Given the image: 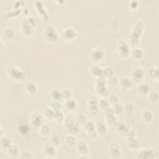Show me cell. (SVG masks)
<instances>
[{"mask_svg":"<svg viewBox=\"0 0 159 159\" xmlns=\"http://www.w3.org/2000/svg\"><path fill=\"white\" fill-rule=\"evenodd\" d=\"M115 125H116V130L120 135L123 137L127 136L130 129L124 121L122 120L117 121Z\"/></svg>","mask_w":159,"mask_h":159,"instance_id":"cell-20","label":"cell"},{"mask_svg":"<svg viewBox=\"0 0 159 159\" xmlns=\"http://www.w3.org/2000/svg\"><path fill=\"white\" fill-rule=\"evenodd\" d=\"M56 148L50 141L45 142L43 146V152L45 157L53 158L57 153Z\"/></svg>","mask_w":159,"mask_h":159,"instance_id":"cell-15","label":"cell"},{"mask_svg":"<svg viewBox=\"0 0 159 159\" xmlns=\"http://www.w3.org/2000/svg\"><path fill=\"white\" fill-rule=\"evenodd\" d=\"M19 158H21L23 159H31V158H34V157L31 151L27 149H24L20 151Z\"/></svg>","mask_w":159,"mask_h":159,"instance_id":"cell-37","label":"cell"},{"mask_svg":"<svg viewBox=\"0 0 159 159\" xmlns=\"http://www.w3.org/2000/svg\"><path fill=\"white\" fill-rule=\"evenodd\" d=\"M43 38L44 40L49 43H56L59 39L60 35L57 29L52 24L46 25L43 30Z\"/></svg>","mask_w":159,"mask_h":159,"instance_id":"cell-3","label":"cell"},{"mask_svg":"<svg viewBox=\"0 0 159 159\" xmlns=\"http://www.w3.org/2000/svg\"><path fill=\"white\" fill-rule=\"evenodd\" d=\"M114 75V70L111 66H107L103 69V78L105 79Z\"/></svg>","mask_w":159,"mask_h":159,"instance_id":"cell-41","label":"cell"},{"mask_svg":"<svg viewBox=\"0 0 159 159\" xmlns=\"http://www.w3.org/2000/svg\"><path fill=\"white\" fill-rule=\"evenodd\" d=\"M49 95H50V98L52 99V101H60L61 99H63L61 91H60L58 89H52L50 91Z\"/></svg>","mask_w":159,"mask_h":159,"instance_id":"cell-31","label":"cell"},{"mask_svg":"<svg viewBox=\"0 0 159 159\" xmlns=\"http://www.w3.org/2000/svg\"><path fill=\"white\" fill-rule=\"evenodd\" d=\"M19 130V132H20L22 134H27L28 130H29V128L27 125V124H21L20 126V129Z\"/></svg>","mask_w":159,"mask_h":159,"instance_id":"cell-53","label":"cell"},{"mask_svg":"<svg viewBox=\"0 0 159 159\" xmlns=\"http://www.w3.org/2000/svg\"><path fill=\"white\" fill-rule=\"evenodd\" d=\"M95 83V90L96 93L101 95V96H105L108 95L109 91L107 88V84L106 80L104 78H101L98 80H96Z\"/></svg>","mask_w":159,"mask_h":159,"instance_id":"cell-6","label":"cell"},{"mask_svg":"<svg viewBox=\"0 0 159 159\" xmlns=\"http://www.w3.org/2000/svg\"><path fill=\"white\" fill-rule=\"evenodd\" d=\"M116 50L119 56L122 59H127L130 54L131 49L129 45L124 40H120L116 45Z\"/></svg>","mask_w":159,"mask_h":159,"instance_id":"cell-4","label":"cell"},{"mask_svg":"<svg viewBox=\"0 0 159 159\" xmlns=\"http://www.w3.org/2000/svg\"><path fill=\"white\" fill-rule=\"evenodd\" d=\"M114 113L116 115H121L123 113H124V105H122L120 103H117L114 105H113L112 107Z\"/></svg>","mask_w":159,"mask_h":159,"instance_id":"cell-39","label":"cell"},{"mask_svg":"<svg viewBox=\"0 0 159 159\" xmlns=\"http://www.w3.org/2000/svg\"><path fill=\"white\" fill-rule=\"evenodd\" d=\"M149 100L152 102H156L158 101V93L157 91H150L148 94Z\"/></svg>","mask_w":159,"mask_h":159,"instance_id":"cell-42","label":"cell"},{"mask_svg":"<svg viewBox=\"0 0 159 159\" xmlns=\"http://www.w3.org/2000/svg\"><path fill=\"white\" fill-rule=\"evenodd\" d=\"M61 91V93H62V96H63V99H64L65 100H66V99H69L71 98L72 92L70 89H69L68 88H63Z\"/></svg>","mask_w":159,"mask_h":159,"instance_id":"cell-48","label":"cell"},{"mask_svg":"<svg viewBox=\"0 0 159 159\" xmlns=\"http://www.w3.org/2000/svg\"><path fill=\"white\" fill-rule=\"evenodd\" d=\"M95 126H96V129L98 135L101 137H105L107 135V127L105 123H104L103 122L99 121L95 124Z\"/></svg>","mask_w":159,"mask_h":159,"instance_id":"cell-25","label":"cell"},{"mask_svg":"<svg viewBox=\"0 0 159 159\" xmlns=\"http://www.w3.org/2000/svg\"><path fill=\"white\" fill-rule=\"evenodd\" d=\"M124 112L127 114H132L135 110L134 103L132 101H127L124 105Z\"/></svg>","mask_w":159,"mask_h":159,"instance_id":"cell-34","label":"cell"},{"mask_svg":"<svg viewBox=\"0 0 159 159\" xmlns=\"http://www.w3.org/2000/svg\"><path fill=\"white\" fill-rule=\"evenodd\" d=\"M106 53L104 49L101 48H96L91 52L89 58L91 61L98 63L103 61L106 58Z\"/></svg>","mask_w":159,"mask_h":159,"instance_id":"cell-10","label":"cell"},{"mask_svg":"<svg viewBox=\"0 0 159 159\" xmlns=\"http://www.w3.org/2000/svg\"><path fill=\"white\" fill-rule=\"evenodd\" d=\"M25 89L28 94L30 95L35 94L37 92V86L33 81H27L25 85Z\"/></svg>","mask_w":159,"mask_h":159,"instance_id":"cell-29","label":"cell"},{"mask_svg":"<svg viewBox=\"0 0 159 159\" xmlns=\"http://www.w3.org/2000/svg\"><path fill=\"white\" fill-rule=\"evenodd\" d=\"M107 84L109 85L110 86H116L117 84H118L119 79L116 75H112L107 78L106 79Z\"/></svg>","mask_w":159,"mask_h":159,"instance_id":"cell-40","label":"cell"},{"mask_svg":"<svg viewBox=\"0 0 159 159\" xmlns=\"http://www.w3.org/2000/svg\"><path fill=\"white\" fill-rule=\"evenodd\" d=\"M148 76L153 81H158V66H153L148 69Z\"/></svg>","mask_w":159,"mask_h":159,"instance_id":"cell-33","label":"cell"},{"mask_svg":"<svg viewBox=\"0 0 159 159\" xmlns=\"http://www.w3.org/2000/svg\"><path fill=\"white\" fill-rule=\"evenodd\" d=\"M150 91H151V86H150L149 84L147 83L139 84L137 88V91L138 94L142 97L147 96Z\"/></svg>","mask_w":159,"mask_h":159,"instance_id":"cell-24","label":"cell"},{"mask_svg":"<svg viewBox=\"0 0 159 159\" xmlns=\"http://www.w3.org/2000/svg\"><path fill=\"white\" fill-rule=\"evenodd\" d=\"M158 151L151 147L139 148L136 157L137 158H155L158 156Z\"/></svg>","mask_w":159,"mask_h":159,"instance_id":"cell-5","label":"cell"},{"mask_svg":"<svg viewBox=\"0 0 159 159\" xmlns=\"http://www.w3.org/2000/svg\"><path fill=\"white\" fill-rule=\"evenodd\" d=\"M22 11L21 9H14L10 10L9 11H7L6 14V17L10 18L14 16H16L19 15V14Z\"/></svg>","mask_w":159,"mask_h":159,"instance_id":"cell-44","label":"cell"},{"mask_svg":"<svg viewBox=\"0 0 159 159\" xmlns=\"http://www.w3.org/2000/svg\"><path fill=\"white\" fill-rule=\"evenodd\" d=\"M54 111H60L62 108V105L61 104L60 101H52L50 106Z\"/></svg>","mask_w":159,"mask_h":159,"instance_id":"cell-46","label":"cell"},{"mask_svg":"<svg viewBox=\"0 0 159 159\" xmlns=\"http://www.w3.org/2000/svg\"><path fill=\"white\" fill-rule=\"evenodd\" d=\"M61 137L58 134H53L50 136V142L56 147H58L61 144Z\"/></svg>","mask_w":159,"mask_h":159,"instance_id":"cell-38","label":"cell"},{"mask_svg":"<svg viewBox=\"0 0 159 159\" xmlns=\"http://www.w3.org/2000/svg\"><path fill=\"white\" fill-rule=\"evenodd\" d=\"M109 102L107 99L105 98H101L99 100H98V106L99 109L104 110L107 107L109 106Z\"/></svg>","mask_w":159,"mask_h":159,"instance_id":"cell-43","label":"cell"},{"mask_svg":"<svg viewBox=\"0 0 159 159\" xmlns=\"http://www.w3.org/2000/svg\"><path fill=\"white\" fill-rule=\"evenodd\" d=\"M53 119H55L57 122H61L63 121L65 118H64V115L63 112L60 111H55V114H54V117Z\"/></svg>","mask_w":159,"mask_h":159,"instance_id":"cell-49","label":"cell"},{"mask_svg":"<svg viewBox=\"0 0 159 159\" xmlns=\"http://www.w3.org/2000/svg\"><path fill=\"white\" fill-rule=\"evenodd\" d=\"M0 143H1V147L2 149L4 150H7L9 147L12 144V140L10 137L7 136H1V140H0Z\"/></svg>","mask_w":159,"mask_h":159,"instance_id":"cell-32","label":"cell"},{"mask_svg":"<svg viewBox=\"0 0 159 159\" xmlns=\"http://www.w3.org/2000/svg\"><path fill=\"white\" fill-rule=\"evenodd\" d=\"M145 78L143 70L140 66L134 67L130 71V78L134 83L140 84Z\"/></svg>","mask_w":159,"mask_h":159,"instance_id":"cell-7","label":"cell"},{"mask_svg":"<svg viewBox=\"0 0 159 159\" xmlns=\"http://www.w3.org/2000/svg\"><path fill=\"white\" fill-rule=\"evenodd\" d=\"M130 56L135 60H140L144 56V52L140 48L135 47L131 50Z\"/></svg>","mask_w":159,"mask_h":159,"instance_id":"cell-27","label":"cell"},{"mask_svg":"<svg viewBox=\"0 0 159 159\" xmlns=\"http://www.w3.org/2000/svg\"><path fill=\"white\" fill-rule=\"evenodd\" d=\"M44 117L38 112H34L30 117V124L33 129H39L43 125Z\"/></svg>","mask_w":159,"mask_h":159,"instance_id":"cell-8","label":"cell"},{"mask_svg":"<svg viewBox=\"0 0 159 159\" xmlns=\"http://www.w3.org/2000/svg\"><path fill=\"white\" fill-rule=\"evenodd\" d=\"M88 120H86V118L84 116L82 115V114H80L79 116H77V118H76V122L78 123V124H83L84 125V124H86V122H87Z\"/></svg>","mask_w":159,"mask_h":159,"instance_id":"cell-51","label":"cell"},{"mask_svg":"<svg viewBox=\"0 0 159 159\" xmlns=\"http://www.w3.org/2000/svg\"><path fill=\"white\" fill-rule=\"evenodd\" d=\"M144 25L141 20L137 21L131 29L129 35L130 43L132 45H137L143 36L144 32Z\"/></svg>","mask_w":159,"mask_h":159,"instance_id":"cell-1","label":"cell"},{"mask_svg":"<svg viewBox=\"0 0 159 159\" xmlns=\"http://www.w3.org/2000/svg\"><path fill=\"white\" fill-rule=\"evenodd\" d=\"M107 100L109 104L112 105H114L119 102V98L116 94H111L109 95Z\"/></svg>","mask_w":159,"mask_h":159,"instance_id":"cell-45","label":"cell"},{"mask_svg":"<svg viewBox=\"0 0 159 159\" xmlns=\"http://www.w3.org/2000/svg\"><path fill=\"white\" fill-rule=\"evenodd\" d=\"M26 17H27V21L29 22V23L34 28H35L36 27V25H37V22H36V20H35V18L34 17H32V16H27Z\"/></svg>","mask_w":159,"mask_h":159,"instance_id":"cell-54","label":"cell"},{"mask_svg":"<svg viewBox=\"0 0 159 159\" xmlns=\"http://www.w3.org/2000/svg\"><path fill=\"white\" fill-rule=\"evenodd\" d=\"M7 153L10 158H16L19 157L20 150L19 149L18 146L16 144L12 143L7 150Z\"/></svg>","mask_w":159,"mask_h":159,"instance_id":"cell-26","label":"cell"},{"mask_svg":"<svg viewBox=\"0 0 159 159\" xmlns=\"http://www.w3.org/2000/svg\"><path fill=\"white\" fill-rule=\"evenodd\" d=\"M63 121L65 126L70 134L76 135L79 132L80 125L76 122V120H75L73 119L71 117H67L65 119H64Z\"/></svg>","mask_w":159,"mask_h":159,"instance_id":"cell-9","label":"cell"},{"mask_svg":"<svg viewBox=\"0 0 159 159\" xmlns=\"http://www.w3.org/2000/svg\"><path fill=\"white\" fill-rule=\"evenodd\" d=\"M6 73L8 78L14 81L22 82L26 78L25 72L14 65H9L6 68Z\"/></svg>","mask_w":159,"mask_h":159,"instance_id":"cell-2","label":"cell"},{"mask_svg":"<svg viewBox=\"0 0 159 159\" xmlns=\"http://www.w3.org/2000/svg\"><path fill=\"white\" fill-rule=\"evenodd\" d=\"M127 145L131 150H139L142 145L140 139L137 137V135L127 137Z\"/></svg>","mask_w":159,"mask_h":159,"instance_id":"cell-17","label":"cell"},{"mask_svg":"<svg viewBox=\"0 0 159 159\" xmlns=\"http://www.w3.org/2000/svg\"><path fill=\"white\" fill-rule=\"evenodd\" d=\"M76 151L79 155V158H88V155L89 152V147L87 143L83 140H80L77 142L76 144Z\"/></svg>","mask_w":159,"mask_h":159,"instance_id":"cell-12","label":"cell"},{"mask_svg":"<svg viewBox=\"0 0 159 159\" xmlns=\"http://www.w3.org/2000/svg\"><path fill=\"white\" fill-rule=\"evenodd\" d=\"M78 36V33L76 30L71 27H68L63 29L61 33L62 39L68 42L74 40Z\"/></svg>","mask_w":159,"mask_h":159,"instance_id":"cell-13","label":"cell"},{"mask_svg":"<svg viewBox=\"0 0 159 159\" xmlns=\"http://www.w3.org/2000/svg\"><path fill=\"white\" fill-rule=\"evenodd\" d=\"M39 129H40V132L41 135L43 136H45V137L48 135L50 132V129L49 126L47 125H45V124H43L40 127Z\"/></svg>","mask_w":159,"mask_h":159,"instance_id":"cell-47","label":"cell"},{"mask_svg":"<svg viewBox=\"0 0 159 159\" xmlns=\"http://www.w3.org/2000/svg\"><path fill=\"white\" fill-rule=\"evenodd\" d=\"M84 126L86 134L89 137L93 139H95L97 138V137L98 136V134L96 129L95 124H94L93 121L88 120Z\"/></svg>","mask_w":159,"mask_h":159,"instance_id":"cell-16","label":"cell"},{"mask_svg":"<svg viewBox=\"0 0 159 159\" xmlns=\"http://www.w3.org/2000/svg\"><path fill=\"white\" fill-rule=\"evenodd\" d=\"M109 153L112 158H120L122 157V150L119 143L116 142L111 143L109 147Z\"/></svg>","mask_w":159,"mask_h":159,"instance_id":"cell-11","label":"cell"},{"mask_svg":"<svg viewBox=\"0 0 159 159\" xmlns=\"http://www.w3.org/2000/svg\"><path fill=\"white\" fill-rule=\"evenodd\" d=\"M141 117H142V120L147 123L151 122L153 120V118H154L153 112L149 109L143 110L142 112Z\"/></svg>","mask_w":159,"mask_h":159,"instance_id":"cell-30","label":"cell"},{"mask_svg":"<svg viewBox=\"0 0 159 159\" xmlns=\"http://www.w3.org/2000/svg\"><path fill=\"white\" fill-rule=\"evenodd\" d=\"M3 35H4V37L8 40H12L16 35V32L14 31V30L10 27L6 28L3 31Z\"/></svg>","mask_w":159,"mask_h":159,"instance_id":"cell-35","label":"cell"},{"mask_svg":"<svg viewBox=\"0 0 159 159\" xmlns=\"http://www.w3.org/2000/svg\"><path fill=\"white\" fill-rule=\"evenodd\" d=\"M35 7L36 9V11L37 13L39 14V16H41L42 18L46 20L48 18V13L44 7L43 2L42 1H37L35 2Z\"/></svg>","mask_w":159,"mask_h":159,"instance_id":"cell-22","label":"cell"},{"mask_svg":"<svg viewBox=\"0 0 159 159\" xmlns=\"http://www.w3.org/2000/svg\"><path fill=\"white\" fill-rule=\"evenodd\" d=\"M106 122L110 125H115L117 122V119L116 114H112L109 116H106Z\"/></svg>","mask_w":159,"mask_h":159,"instance_id":"cell-50","label":"cell"},{"mask_svg":"<svg viewBox=\"0 0 159 159\" xmlns=\"http://www.w3.org/2000/svg\"><path fill=\"white\" fill-rule=\"evenodd\" d=\"M91 75L96 80L103 78V68L98 65H93L89 68Z\"/></svg>","mask_w":159,"mask_h":159,"instance_id":"cell-21","label":"cell"},{"mask_svg":"<svg viewBox=\"0 0 159 159\" xmlns=\"http://www.w3.org/2000/svg\"><path fill=\"white\" fill-rule=\"evenodd\" d=\"M21 30L24 35L27 37L32 35L34 32V28L29 23L27 17H24L22 19Z\"/></svg>","mask_w":159,"mask_h":159,"instance_id":"cell-18","label":"cell"},{"mask_svg":"<svg viewBox=\"0 0 159 159\" xmlns=\"http://www.w3.org/2000/svg\"><path fill=\"white\" fill-rule=\"evenodd\" d=\"M88 111L92 114H96L98 112L99 107L98 106V100L94 96H90L88 99Z\"/></svg>","mask_w":159,"mask_h":159,"instance_id":"cell-19","label":"cell"},{"mask_svg":"<svg viewBox=\"0 0 159 159\" xmlns=\"http://www.w3.org/2000/svg\"><path fill=\"white\" fill-rule=\"evenodd\" d=\"M129 7L132 10H135L139 7V2L137 1H131L129 2Z\"/></svg>","mask_w":159,"mask_h":159,"instance_id":"cell-52","label":"cell"},{"mask_svg":"<svg viewBox=\"0 0 159 159\" xmlns=\"http://www.w3.org/2000/svg\"><path fill=\"white\" fill-rule=\"evenodd\" d=\"M64 107L68 112H74L78 108V103L76 100L70 98L65 100L64 102Z\"/></svg>","mask_w":159,"mask_h":159,"instance_id":"cell-23","label":"cell"},{"mask_svg":"<svg viewBox=\"0 0 159 159\" xmlns=\"http://www.w3.org/2000/svg\"><path fill=\"white\" fill-rule=\"evenodd\" d=\"M118 84H119L120 89L124 93H126L132 88L134 83L130 78L128 76H122L119 80Z\"/></svg>","mask_w":159,"mask_h":159,"instance_id":"cell-14","label":"cell"},{"mask_svg":"<svg viewBox=\"0 0 159 159\" xmlns=\"http://www.w3.org/2000/svg\"><path fill=\"white\" fill-rule=\"evenodd\" d=\"M54 114H55V111L50 107H45L43 109V116L45 119H53Z\"/></svg>","mask_w":159,"mask_h":159,"instance_id":"cell-36","label":"cell"},{"mask_svg":"<svg viewBox=\"0 0 159 159\" xmlns=\"http://www.w3.org/2000/svg\"><path fill=\"white\" fill-rule=\"evenodd\" d=\"M64 141L66 145L70 148H73L76 146V144H77V140H76V137L75 136V135L71 134H67L64 138Z\"/></svg>","mask_w":159,"mask_h":159,"instance_id":"cell-28","label":"cell"}]
</instances>
